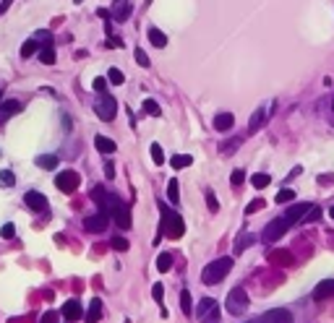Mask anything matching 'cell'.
Returning a JSON list of instances; mask_svg holds the SVG:
<instances>
[{
  "label": "cell",
  "mask_w": 334,
  "mask_h": 323,
  "mask_svg": "<svg viewBox=\"0 0 334 323\" xmlns=\"http://www.w3.org/2000/svg\"><path fill=\"white\" fill-rule=\"evenodd\" d=\"M21 107H24V104H21L19 99H8V102H3V107H0V125H3L8 117H13L16 112H21Z\"/></svg>",
  "instance_id": "cell-15"
},
{
  "label": "cell",
  "mask_w": 334,
  "mask_h": 323,
  "mask_svg": "<svg viewBox=\"0 0 334 323\" xmlns=\"http://www.w3.org/2000/svg\"><path fill=\"white\" fill-rule=\"evenodd\" d=\"M112 247H115V250H120V253H123V250H128V247H131V245H128V240L125 237H112Z\"/></svg>",
  "instance_id": "cell-42"
},
{
  "label": "cell",
  "mask_w": 334,
  "mask_h": 323,
  "mask_svg": "<svg viewBox=\"0 0 334 323\" xmlns=\"http://www.w3.org/2000/svg\"><path fill=\"white\" fill-rule=\"evenodd\" d=\"M133 57H136V63H139L141 68H149V65H151V60H149V55H146V52H144V50H139V47H136V52H133Z\"/></svg>",
  "instance_id": "cell-34"
},
{
  "label": "cell",
  "mask_w": 334,
  "mask_h": 323,
  "mask_svg": "<svg viewBox=\"0 0 334 323\" xmlns=\"http://www.w3.org/2000/svg\"><path fill=\"white\" fill-rule=\"evenodd\" d=\"M264 323H292V315L285 307H274V310H269L264 315Z\"/></svg>",
  "instance_id": "cell-13"
},
{
  "label": "cell",
  "mask_w": 334,
  "mask_h": 323,
  "mask_svg": "<svg viewBox=\"0 0 334 323\" xmlns=\"http://www.w3.org/2000/svg\"><path fill=\"white\" fill-rule=\"evenodd\" d=\"M94 112H97L102 120H115V115H118V102L112 99L110 94H102L100 99L94 102Z\"/></svg>",
  "instance_id": "cell-7"
},
{
  "label": "cell",
  "mask_w": 334,
  "mask_h": 323,
  "mask_svg": "<svg viewBox=\"0 0 334 323\" xmlns=\"http://www.w3.org/2000/svg\"><path fill=\"white\" fill-rule=\"evenodd\" d=\"M230 268H232V258H227V255L225 258L211 261V264L201 271V282L209 284V287H214V284H219L227 274H230Z\"/></svg>",
  "instance_id": "cell-2"
},
{
  "label": "cell",
  "mask_w": 334,
  "mask_h": 323,
  "mask_svg": "<svg viewBox=\"0 0 334 323\" xmlns=\"http://www.w3.org/2000/svg\"><path fill=\"white\" fill-rule=\"evenodd\" d=\"M253 240H256V237L250 235V232H243V235H238V240H235V253H243L250 243H253Z\"/></svg>",
  "instance_id": "cell-24"
},
{
  "label": "cell",
  "mask_w": 334,
  "mask_h": 323,
  "mask_svg": "<svg viewBox=\"0 0 334 323\" xmlns=\"http://www.w3.org/2000/svg\"><path fill=\"white\" fill-rule=\"evenodd\" d=\"M240 144H243V138H230V141H227V144L222 146V154H225V156H230V154H232V152H235V149H238Z\"/></svg>",
  "instance_id": "cell-38"
},
{
  "label": "cell",
  "mask_w": 334,
  "mask_h": 323,
  "mask_svg": "<svg viewBox=\"0 0 334 323\" xmlns=\"http://www.w3.org/2000/svg\"><path fill=\"white\" fill-rule=\"evenodd\" d=\"M295 198V190H292V188H282V190H279L277 193V204H290V201Z\"/></svg>",
  "instance_id": "cell-32"
},
{
  "label": "cell",
  "mask_w": 334,
  "mask_h": 323,
  "mask_svg": "<svg viewBox=\"0 0 334 323\" xmlns=\"http://www.w3.org/2000/svg\"><path fill=\"white\" fill-rule=\"evenodd\" d=\"M332 107H334V104H332Z\"/></svg>",
  "instance_id": "cell-54"
},
{
  "label": "cell",
  "mask_w": 334,
  "mask_h": 323,
  "mask_svg": "<svg viewBox=\"0 0 334 323\" xmlns=\"http://www.w3.org/2000/svg\"><path fill=\"white\" fill-rule=\"evenodd\" d=\"M318 216H321V209H318V206H311V211H308L306 216H303V222H300V224H308V222H316V219H318Z\"/></svg>",
  "instance_id": "cell-40"
},
{
  "label": "cell",
  "mask_w": 334,
  "mask_h": 323,
  "mask_svg": "<svg viewBox=\"0 0 334 323\" xmlns=\"http://www.w3.org/2000/svg\"><path fill=\"white\" fill-rule=\"evenodd\" d=\"M60 315H63L65 321H79L84 310H81V305H79V300H68V303L63 305V310H60Z\"/></svg>",
  "instance_id": "cell-14"
},
{
  "label": "cell",
  "mask_w": 334,
  "mask_h": 323,
  "mask_svg": "<svg viewBox=\"0 0 334 323\" xmlns=\"http://www.w3.org/2000/svg\"><path fill=\"white\" fill-rule=\"evenodd\" d=\"M149 42L154 44V47H165V44H167V37H165V32H159L157 26H151V29H149Z\"/></svg>",
  "instance_id": "cell-23"
},
{
  "label": "cell",
  "mask_w": 334,
  "mask_h": 323,
  "mask_svg": "<svg viewBox=\"0 0 334 323\" xmlns=\"http://www.w3.org/2000/svg\"><path fill=\"white\" fill-rule=\"evenodd\" d=\"M107 81H110V84H115V86H120V84H125V76H123V71L110 68V73H107Z\"/></svg>",
  "instance_id": "cell-33"
},
{
  "label": "cell",
  "mask_w": 334,
  "mask_h": 323,
  "mask_svg": "<svg viewBox=\"0 0 334 323\" xmlns=\"http://www.w3.org/2000/svg\"><path fill=\"white\" fill-rule=\"evenodd\" d=\"M58 156L55 154H42V156H37V167H42V170H55L58 167Z\"/></svg>",
  "instance_id": "cell-21"
},
{
  "label": "cell",
  "mask_w": 334,
  "mask_h": 323,
  "mask_svg": "<svg viewBox=\"0 0 334 323\" xmlns=\"http://www.w3.org/2000/svg\"><path fill=\"white\" fill-rule=\"evenodd\" d=\"M269 183H271V177L267 175V172H256V175L250 177V185H253V188H259V190H261V188H267Z\"/></svg>",
  "instance_id": "cell-30"
},
{
  "label": "cell",
  "mask_w": 334,
  "mask_h": 323,
  "mask_svg": "<svg viewBox=\"0 0 334 323\" xmlns=\"http://www.w3.org/2000/svg\"><path fill=\"white\" fill-rule=\"evenodd\" d=\"M225 307H227V313H230V315H243V313H246L248 310V295H246V289L235 287L230 295H227Z\"/></svg>",
  "instance_id": "cell-4"
},
{
  "label": "cell",
  "mask_w": 334,
  "mask_h": 323,
  "mask_svg": "<svg viewBox=\"0 0 334 323\" xmlns=\"http://www.w3.org/2000/svg\"><path fill=\"white\" fill-rule=\"evenodd\" d=\"M329 216H332V219H334V206H332V209H329Z\"/></svg>",
  "instance_id": "cell-52"
},
{
  "label": "cell",
  "mask_w": 334,
  "mask_h": 323,
  "mask_svg": "<svg viewBox=\"0 0 334 323\" xmlns=\"http://www.w3.org/2000/svg\"><path fill=\"white\" fill-rule=\"evenodd\" d=\"M232 125H235V117H232V112H219V115L214 117V128H217L219 133H227Z\"/></svg>",
  "instance_id": "cell-18"
},
{
  "label": "cell",
  "mask_w": 334,
  "mask_h": 323,
  "mask_svg": "<svg viewBox=\"0 0 334 323\" xmlns=\"http://www.w3.org/2000/svg\"><path fill=\"white\" fill-rule=\"evenodd\" d=\"M37 50H40V42H37V39H32V37H29V39H26L24 44H21V57H32Z\"/></svg>",
  "instance_id": "cell-26"
},
{
  "label": "cell",
  "mask_w": 334,
  "mask_h": 323,
  "mask_svg": "<svg viewBox=\"0 0 334 323\" xmlns=\"http://www.w3.org/2000/svg\"><path fill=\"white\" fill-rule=\"evenodd\" d=\"M144 112H146V115H151V117H159V115H162V110H159V104H157L154 99H144Z\"/></svg>",
  "instance_id": "cell-31"
},
{
  "label": "cell",
  "mask_w": 334,
  "mask_h": 323,
  "mask_svg": "<svg viewBox=\"0 0 334 323\" xmlns=\"http://www.w3.org/2000/svg\"><path fill=\"white\" fill-rule=\"evenodd\" d=\"M332 295H334V279H326V282H321L313 289V300H326V297H332Z\"/></svg>",
  "instance_id": "cell-19"
},
{
  "label": "cell",
  "mask_w": 334,
  "mask_h": 323,
  "mask_svg": "<svg viewBox=\"0 0 334 323\" xmlns=\"http://www.w3.org/2000/svg\"><path fill=\"white\" fill-rule=\"evenodd\" d=\"M102 321V300L94 297L92 305H89V313L84 315V323H100Z\"/></svg>",
  "instance_id": "cell-16"
},
{
  "label": "cell",
  "mask_w": 334,
  "mask_h": 323,
  "mask_svg": "<svg viewBox=\"0 0 334 323\" xmlns=\"http://www.w3.org/2000/svg\"><path fill=\"white\" fill-rule=\"evenodd\" d=\"M287 229H290V224L285 222V216H277V219H271V222L267 224V227H264L261 240H264V243H277V240L282 237Z\"/></svg>",
  "instance_id": "cell-5"
},
{
  "label": "cell",
  "mask_w": 334,
  "mask_h": 323,
  "mask_svg": "<svg viewBox=\"0 0 334 323\" xmlns=\"http://www.w3.org/2000/svg\"><path fill=\"white\" fill-rule=\"evenodd\" d=\"M157 268H159V271H170V268H172V253H159L157 255Z\"/></svg>",
  "instance_id": "cell-25"
},
{
  "label": "cell",
  "mask_w": 334,
  "mask_h": 323,
  "mask_svg": "<svg viewBox=\"0 0 334 323\" xmlns=\"http://www.w3.org/2000/svg\"><path fill=\"white\" fill-rule=\"evenodd\" d=\"M180 310H183L186 315H191L193 313V303H191V292L183 289L180 292Z\"/></svg>",
  "instance_id": "cell-29"
},
{
  "label": "cell",
  "mask_w": 334,
  "mask_h": 323,
  "mask_svg": "<svg viewBox=\"0 0 334 323\" xmlns=\"http://www.w3.org/2000/svg\"><path fill=\"white\" fill-rule=\"evenodd\" d=\"M24 204L32 209V211H47V198L42 196L40 190H26V196H24Z\"/></svg>",
  "instance_id": "cell-10"
},
{
  "label": "cell",
  "mask_w": 334,
  "mask_h": 323,
  "mask_svg": "<svg viewBox=\"0 0 334 323\" xmlns=\"http://www.w3.org/2000/svg\"><path fill=\"white\" fill-rule=\"evenodd\" d=\"M219 318H222V315H219V307H217V310H211L207 318H201L199 323H219Z\"/></svg>",
  "instance_id": "cell-48"
},
{
  "label": "cell",
  "mask_w": 334,
  "mask_h": 323,
  "mask_svg": "<svg viewBox=\"0 0 334 323\" xmlns=\"http://www.w3.org/2000/svg\"><path fill=\"white\" fill-rule=\"evenodd\" d=\"M13 235H16V227H13V224H3V229H0V237L11 240Z\"/></svg>",
  "instance_id": "cell-46"
},
{
  "label": "cell",
  "mask_w": 334,
  "mask_h": 323,
  "mask_svg": "<svg viewBox=\"0 0 334 323\" xmlns=\"http://www.w3.org/2000/svg\"><path fill=\"white\" fill-rule=\"evenodd\" d=\"M167 198H170V204H178V198H180V185L175 177L167 183Z\"/></svg>",
  "instance_id": "cell-28"
},
{
  "label": "cell",
  "mask_w": 334,
  "mask_h": 323,
  "mask_svg": "<svg viewBox=\"0 0 334 323\" xmlns=\"http://www.w3.org/2000/svg\"><path fill=\"white\" fill-rule=\"evenodd\" d=\"M40 60L44 65H52L55 63V47H52V44H44V47L40 50Z\"/></svg>",
  "instance_id": "cell-27"
},
{
  "label": "cell",
  "mask_w": 334,
  "mask_h": 323,
  "mask_svg": "<svg viewBox=\"0 0 334 323\" xmlns=\"http://www.w3.org/2000/svg\"><path fill=\"white\" fill-rule=\"evenodd\" d=\"M0 99H3V92H0Z\"/></svg>",
  "instance_id": "cell-53"
},
{
  "label": "cell",
  "mask_w": 334,
  "mask_h": 323,
  "mask_svg": "<svg viewBox=\"0 0 334 323\" xmlns=\"http://www.w3.org/2000/svg\"><path fill=\"white\" fill-rule=\"evenodd\" d=\"M246 323H264V318H253V321H246Z\"/></svg>",
  "instance_id": "cell-51"
},
{
  "label": "cell",
  "mask_w": 334,
  "mask_h": 323,
  "mask_svg": "<svg viewBox=\"0 0 334 323\" xmlns=\"http://www.w3.org/2000/svg\"><path fill=\"white\" fill-rule=\"evenodd\" d=\"M131 11H133V5H131V0H112V19L115 21H128L131 19Z\"/></svg>",
  "instance_id": "cell-11"
},
{
  "label": "cell",
  "mask_w": 334,
  "mask_h": 323,
  "mask_svg": "<svg viewBox=\"0 0 334 323\" xmlns=\"http://www.w3.org/2000/svg\"><path fill=\"white\" fill-rule=\"evenodd\" d=\"M102 211L110 214L120 229H131V206L123 204L118 196H110V198H107V206H104Z\"/></svg>",
  "instance_id": "cell-3"
},
{
  "label": "cell",
  "mask_w": 334,
  "mask_h": 323,
  "mask_svg": "<svg viewBox=\"0 0 334 323\" xmlns=\"http://www.w3.org/2000/svg\"><path fill=\"white\" fill-rule=\"evenodd\" d=\"M151 295H154V300H157V303L159 305H162V297H165V287H162V284H154V287H151Z\"/></svg>",
  "instance_id": "cell-45"
},
{
  "label": "cell",
  "mask_w": 334,
  "mask_h": 323,
  "mask_svg": "<svg viewBox=\"0 0 334 323\" xmlns=\"http://www.w3.org/2000/svg\"><path fill=\"white\" fill-rule=\"evenodd\" d=\"M217 307H219V305H217L214 297H201L199 305H196V315H199V321H201V318H207L211 310H217Z\"/></svg>",
  "instance_id": "cell-17"
},
{
  "label": "cell",
  "mask_w": 334,
  "mask_h": 323,
  "mask_svg": "<svg viewBox=\"0 0 334 323\" xmlns=\"http://www.w3.org/2000/svg\"><path fill=\"white\" fill-rule=\"evenodd\" d=\"M60 318H63L60 313H55V310H47V313L42 315V323H60Z\"/></svg>",
  "instance_id": "cell-43"
},
{
  "label": "cell",
  "mask_w": 334,
  "mask_h": 323,
  "mask_svg": "<svg viewBox=\"0 0 334 323\" xmlns=\"http://www.w3.org/2000/svg\"><path fill=\"white\" fill-rule=\"evenodd\" d=\"M311 206H313V204H298V206H290V209L285 211V222L290 224V227H292L295 222H303V216H306V214L311 211Z\"/></svg>",
  "instance_id": "cell-12"
},
{
  "label": "cell",
  "mask_w": 334,
  "mask_h": 323,
  "mask_svg": "<svg viewBox=\"0 0 334 323\" xmlns=\"http://www.w3.org/2000/svg\"><path fill=\"white\" fill-rule=\"evenodd\" d=\"M104 177H107V180L115 177V164H112V162H104Z\"/></svg>",
  "instance_id": "cell-49"
},
{
  "label": "cell",
  "mask_w": 334,
  "mask_h": 323,
  "mask_svg": "<svg viewBox=\"0 0 334 323\" xmlns=\"http://www.w3.org/2000/svg\"><path fill=\"white\" fill-rule=\"evenodd\" d=\"M159 211H162V229H159V235H157L154 243H159L162 235L172 237V240H178V237L186 235V222L180 219L178 211H172V209H167V206H159Z\"/></svg>",
  "instance_id": "cell-1"
},
{
  "label": "cell",
  "mask_w": 334,
  "mask_h": 323,
  "mask_svg": "<svg viewBox=\"0 0 334 323\" xmlns=\"http://www.w3.org/2000/svg\"><path fill=\"white\" fill-rule=\"evenodd\" d=\"M94 146L100 149L102 154H112V152H115V141L107 138V136H94Z\"/></svg>",
  "instance_id": "cell-20"
},
{
  "label": "cell",
  "mask_w": 334,
  "mask_h": 323,
  "mask_svg": "<svg viewBox=\"0 0 334 323\" xmlns=\"http://www.w3.org/2000/svg\"><path fill=\"white\" fill-rule=\"evenodd\" d=\"M204 198H207L209 211H219V201H217V196H214V190H207V193H204Z\"/></svg>",
  "instance_id": "cell-37"
},
{
  "label": "cell",
  "mask_w": 334,
  "mask_h": 323,
  "mask_svg": "<svg viewBox=\"0 0 334 323\" xmlns=\"http://www.w3.org/2000/svg\"><path fill=\"white\" fill-rule=\"evenodd\" d=\"M13 183H16L13 172H11V170H0V185H3V188H11Z\"/></svg>",
  "instance_id": "cell-35"
},
{
  "label": "cell",
  "mask_w": 334,
  "mask_h": 323,
  "mask_svg": "<svg viewBox=\"0 0 334 323\" xmlns=\"http://www.w3.org/2000/svg\"><path fill=\"white\" fill-rule=\"evenodd\" d=\"M32 39H37V42H40L42 47H44V44H52V42H50V39H52V34H50V32H44V29H42V32H37V34L32 37Z\"/></svg>",
  "instance_id": "cell-41"
},
{
  "label": "cell",
  "mask_w": 334,
  "mask_h": 323,
  "mask_svg": "<svg viewBox=\"0 0 334 323\" xmlns=\"http://www.w3.org/2000/svg\"><path fill=\"white\" fill-rule=\"evenodd\" d=\"M11 3H13V0H3V3H0V11H8Z\"/></svg>",
  "instance_id": "cell-50"
},
{
  "label": "cell",
  "mask_w": 334,
  "mask_h": 323,
  "mask_svg": "<svg viewBox=\"0 0 334 323\" xmlns=\"http://www.w3.org/2000/svg\"><path fill=\"white\" fill-rule=\"evenodd\" d=\"M107 224H110V214L97 211L94 216H86V219H84V229L86 232H104Z\"/></svg>",
  "instance_id": "cell-9"
},
{
  "label": "cell",
  "mask_w": 334,
  "mask_h": 323,
  "mask_svg": "<svg viewBox=\"0 0 334 323\" xmlns=\"http://www.w3.org/2000/svg\"><path fill=\"white\" fill-rule=\"evenodd\" d=\"M271 110H274V102H267V104H261L259 110L250 115V123H248V133H259L264 125H267V120L271 115Z\"/></svg>",
  "instance_id": "cell-8"
},
{
  "label": "cell",
  "mask_w": 334,
  "mask_h": 323,
  "mask_svg": "<svg viewBox=\"0 0 334 323\" xmlns=\"http://www.w3.org/2000/svg\"><path fill=\"white\" fill-rule=\"evenodd\" d=\"M170 164H172L175 170H186V167H191V164H193V156H191V154H175V156L170 159Z\"/></svg>",
  "instance_id": "cell-22"
},
{
  "label": "cell",
  "mask_w": 334,
  "mask_h": 323,
  "mask_svg": "<svg viewBox=\"0 0 334 323\" xmlns=\"http://www.w3.org/2000/svg\"><path fill=\"white\" fill-rule=\"evenodd\" d=\"M94 92L107 94V78H94Z\"/></svg>",
  "instance_id": "cell-47"
},
{
  "label": "cell",
  "mask_w": 334,
  "mask_h": 323,
  "mask_svg": "<svg viewBox=\"0 0 334 323\" xmlns=\"http://www.w3.org/2000/svg\"><path fill=\"white\" fill-rule=\"evenodd\" d=\"M264 206H267V201H264V198H253V201L246 206V214H256V211H261Z\"/></svg>",
  "instance_id": "cell-36"
},
{
  "label": "cell",
  "mask_w": 334,
  "mask_h": 323,
  "mask_svg": "<svg viewBox=\"0 0 334 323\" xmlns=\"http://www.w3.org/2000/svg\"><path fill=\"white\" fill-rule=\"evenodd\" d=\"M243 180H246V172H243V170H235L232 175H230V183H232L235 188H238V185H243Z\"/></svg>",
  "instance_id": "cell-44"
},
{
  "label": "cell",
  "mask_w": 334,
  "mask_h": 323,
  "mask_svg": "<svg viewBox=\"0 0 334 323\" xmlns=\"http://www.w3.org/2000/svg\"><path fill=\"white\" fill-rule=\"evenodd\" d=\"M55 185H58V190H63V193H73L76 188L81 185V175L73 170H63V172H58Z\"/></svg>",
  "instance_id": "cell-6"
},
{
  "label": "cell",
  "mask_w": 334,
  "mask_h": 323,
  "mask_svg": "<svg viewBox=\"0 0 334 323\" xmlns=\"http://www.w3.org/2000/svg\"><path fill=\"white\" fill-rule=\"evenodd\" d=\"M151 159H154L157 164L165 162V152H162V146H159V144H151Z\"/></svg>",
  "instance_id": "cell-39"
}]
</instances>
